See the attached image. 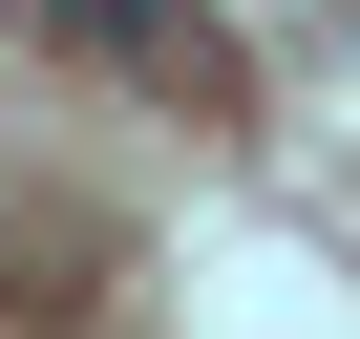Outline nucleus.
Wrapping results in <instances>:
<instances>
[{
	"label": "nucleus",
	"instance_id": "1",
	"mask_svg": "<svg viewBox=\"0 0 360 339\" xmlns=\"http://www.w3.org/2000/svg\"><path fill=\"white\" fill-rule=\"evenodd\" d=\"M64 22H106V43H148V64H191V22H148V0H64Z\"/></svg>",
	"mask_w": 360,
	"mask_h": 339
}]
</instances>
